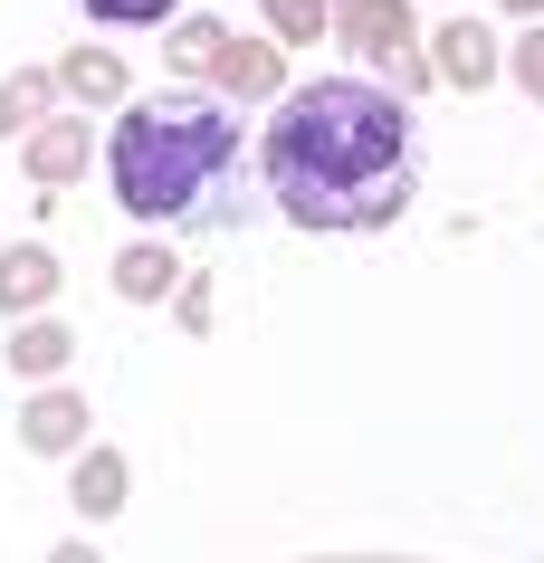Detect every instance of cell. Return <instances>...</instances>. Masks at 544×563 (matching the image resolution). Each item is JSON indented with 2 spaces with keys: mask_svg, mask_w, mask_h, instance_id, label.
I'll use <instances>...</instances> for the list:
<instances>
[{
  "mask_svg": "<svg viewBox=\"0 0 544 563\" xmlns=\"http://www.w3.org/2000/svg\"><path fill=\"white\" fill-rule=\"evenodd\" d=\"M258 173L297 230H392L421 191V124L373 77H315L277 96Z\"/></svg>",
  "mask_w": 544,
  "mask_h": 563,
  "instance_id": "6da1fadb",
  "label": "cell"
},
{
  "mask_svg": "<svg viewBox=\"0 0 544 563\" xmlns=\"http://www.w3.org/2000/svg\"><path fill=\"white\" fill-rule=\"evenodd\" d=\"M106 173H115L124 220L173 230V220H230V181H240V115L201 87L134 96L124 124L106 134Z\"/></svg>",
  "mask_w": 544,
  "mask_h": 563,
  "instance_id": "7a4b0ae2",
  "label": "cell"
},
{
  "mask_svg": "<svg viewBox=\"0 0 544 563\" xmlns=\"http://www.w3.org/2000/svg\"><path fill=\"white\" fill-rule=\"evenodd\" d=\"M344 38H354L363 58H382L401 87L421 77V67H411V10H401V0H354V10H344Z\"/></svg>",
  "mask_w": 544,
  "mask_h": 563,
  "instance_id": "3957f363",
  "label": "cell"
},
{
  "mask_svg": "<svg viewBox=\"0 0 544 563\" xmlns=\"http://www.w3.org/2000/svg\"><path fill=\"white\" fill-rule=\"evenodd\" d=\"M20 173H30L38 191L77 181V173H87V124H77V115H48V124H30V134H20Z\"/></svg>",
  "mask_w": 544,
  "mask_h": 563,
  "instance_id": "277c9868",
  "label": "cell"
},
{
  "mask_svg": "<svg viewBox=\"0 0 544 563\" xmlns=\"http://www.w3.org/2000/svg\"><path fill=\"white\" fill-rule=\"evenodd\" d=\"M20 440H30L38 459H67V449H87V391L38 383V401L20 411Z\"/></svg>",
  "mask_w": 544,
  "mask_h": 563,
  "instance_id": "5b68a950",
  "label": "cell"
},
{
  "mask_svg": "<svg viewBox=\"0 0 544 563\" xmlns=\"http://www.w3.org/2000/svg\"><path fill=\"white\" fill-rule=\"evenodd\" d=\"M48 297H58V249L38 239L0 249V316H48Z\"/></svg>",
  "mask_w": 544,
  "mask_h": 563,
  "instance_id": "8992f818",
  "label": "cell"
},
{
  "mask_svg": "<svg viewBox=\"0 0 544 563\" xmlns=\"http://www.w3.org/2000/svg\"><path fill=\"white\" fill-rule=\"evenodd\" d=\"M67 354H77V344H67L58 316H20V334H10V373H30V383H58Z\"/></svg>",
  "mask_w": 544,
  "mask_h": 563,
  "instance_id": "52a82bcc",
  "label": "cell"
},
{
  "mask_svg": "<svg viewBox=\"0 0 544 563\" xmlns=\"http://www.w3.org/2000/svg\"><path fill=\"white\" fill-rule=\"evenodd\" d=\"M181 287V267H173V249H153V239H134L115 258V297H134V306H163Z\"/></svg>",
  "mask_w": 544,
  "mask_h": 563,
  "instance_id": "ba28073f",
  "label": "cell"
},
{
  "mask_svg": "<svg viewBox=\"0 0 544 563\" xmlns=\"http://www.w3.org/2000/svg\"><path fill=\"white\" fill-rule=\"evenodd\" d=\"M58 87L77 106H124V58L115 48H77V58H58Z\"/></svg>",
  "mask_w": 544,
  "mask_h": 563,
  "instance_id": "9c48e42d",
  "label": "cell"
},
{
  "mask_svg": "<svg viewBox=\"0 0 544 563\" xmlns=\"http://www.w3.org/2000/svg\"><path fill=\"white\" fill-rule=\"evenodd\" d=\"M124 487H134V468H124L115 449H87V459H77V516H115Z\"/></svg>",
  "mask_w": 544,
  "mask_h": 563,
  "instance_id": "30bf717a",
  "label": "cell"
},
{
  "mask_svg": "<svg viewBox=\"0 0 544 563\" xmlns=\"http://www.w3.org/2000/svg\"><path fill=\"white\" fill-rule=\"evenodd\" d=\"M48 96H58V77H38V67L0 77V144H10V134H30V124H48Z\"/></svg>",
  "mask_w": 544,
  "mask_h": 563,
  "instance_id": "8fae6325",
  "label": "cell"
},
{
  "mask_svg": "<svg viewBox=\"0 0 544 563\" xmlns=\"http://www.w3.org/2000/svg\"><path fill=\"white\" fill-rule=\"evenodd\" d=\"M211 77H220L230 96H277V48H258V38H230Z\"/></svg>",
  "mask_w": 544,
  "mask_h": 563,
  "instance_id": "7c38bea8",
  "label": "cell"
},
{
  "mask_svg": "<svg viewBox=\"0 0 544 563\" xmlns=\"http://www.w3.org/2000/svg\"><path fill=\"white\" fill-rule=\"evenodd\" d=\"M220 48H230V30H220V20H173V38H163V58H173L181 77H211Z\"/></svg>",
  "mask_w": 544,
  "mask_h": 563,
  "instance_id": "4fadbf2b",
  "label": "cell"
},
{
  "mask_svg": "<svg viewBox=\"0 0 544 563\" xmlns=\"http://www.w3.org/2000/svg\"><path fill=\"white\" fill-rule=\"evenodd\" d=\"M440 67H449L458 87H487V67H497V48H487V30H478V20H458V30L440 38Z\"/></svg>",
  "mask_w": 544,
  "mask_h": 563,
  "instance_id": "5bb4252c",
  "label": "cell"
},
{
  "mask_svg": "<svg viewBox=\"0 0 544 563\" xmlns=\"http://www.w3.org/2000/svg\"><path fill=\"white\" fill-rule=\"evenodd\" d=\"M181 0H87V20H106V30H173Z\"/></svg>",
  "mask_w": 544,
  "mask_h": 563,
  "instance_id": "9a60e30c",
  "label": "cell"
},
{
  "mask_svg": "<svg viewBox=\"0 0 544 563\" xmlns=\"http://www.w3.org/2000/svg\"><path fill=\"white\" fill-rule=\"evenodd\" d=\"M268 20H277V38H315L325 30V0H268Z\"/></svg>",
  "mask_w": 544,
  "mask_h": 563,
  "instance_id": "2e32d148",
  "label": "cell"
},
{
  "mask_svg": "<svg viewBox=\"0 0 544 563\" xmlns=\"http://www.w3.org/2000/svg\"><path fill=\"white\" fill-rule=\"evenodd\" d=\"M525 87L544 96V38H525Z\"/></svg>",
  "mask_w": 544,
  "mask_h": 563,
  "instance_id": "e0dca14e",
  "label": "cell"
},
{
  "mask_svg": "<svg viewBox=\"0 0 544 563\" xmlns=\"http://www.w3.org/2000/svg\"><path fill=\"white\" fill-rule=\"evenodd\" d=\"M48 563H106V554H96V544H58Z\"/></svg>",
  "mask_w": 544,
  "mask_h": 563,
  "instance_id": "ac0fdd59",
  "label": "cell"
},
{
  "mask_svg": "<svg viewBox=\"0 0 544 563\" xmlns=\"http://www.w3.org/2000/svg\"><path fill=\"white\" fill-rule=\"evenodd\" d=\"M515 10H544V0H515Z\"/></svg>",
  "mask_w": 544,
  "mask_h": 563,
  "instance_id": "d6986e66",
  "label": "cell"
}]
</instances>
